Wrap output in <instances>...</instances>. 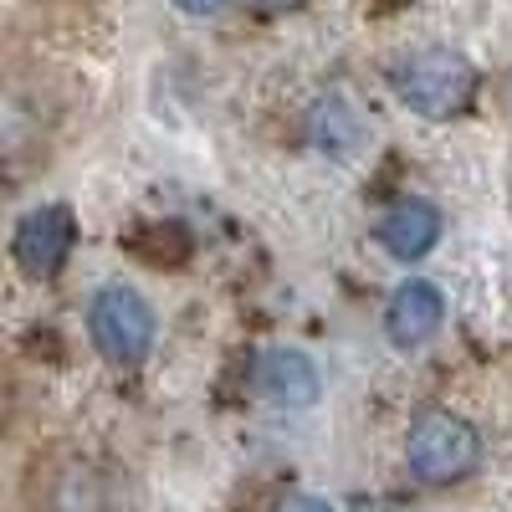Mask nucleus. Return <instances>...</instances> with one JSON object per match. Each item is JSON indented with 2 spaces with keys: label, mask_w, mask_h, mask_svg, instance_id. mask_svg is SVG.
<instances>
[{
  "label": "nucleus",
  "mask_w": 512,
  "mask_h": 512,
  "mask_svg": "<svg viewBox=\"0 0 512 512\" xmlns=\"http://www.w3.org/2000/svg\"><path fill=\"white\" fill-rule=\"evenodd\" d=\"M390 82L410 113L420 118H456L477 98V67L451 47H415L390 67Z\"/></svg>",
  "instance_id": "obj_1"
},
{
  "label": "nucleus",
  "mask_w": 512,
  "mask_h": 512,
  "mask_svg": "<svg viewBox=\"0 0 512 512\" xmlns=\"http://www.w3.org/2000/svg\"><path fill=\"white\" fill-rule=\"evenodd\" d=\"M405 456H410V472L420 482L451 487V482H461L477 466L482 441H477V431L461 415H451V410H420L415 425H410Z\"/></svg>",
  "instance_id": "obj_2"
},
{
  "label": "nucleus",
  "mask_w": 512,
  "mask_h": 512,
  "mask_svg": "<svg viewBox=\"0 0 512 512\" xmlns=\"http://www.w3.org/2000/svg\"><path fill=\"white\" fill-rule=\"evenodd\" d=\"M88 333L108 364H144L154 349V308L144 303V292L108 282L88 303Z\"/></svg>",
  "instance_id": "obj_3"
},
{
  "label": "nucleus",
  "mask_w": 512,
  "mask_h": 512,
  "mask_svg": "<svg viewBox=\"0 0 512 512\" xmlns=\"http://www.w3.org/2000/svg\"><path fill=\"white\" fill-rule=\"evenodd\" d=\"M77 246V216L67 205H36L31 216L16 226L11 236V256H16V267L36 282H47L67 267V256Z\"/></svg>",
  "instance_id": "obj_4"
},
{
  "label": "nucleus",
  "mask_w": 512,
  "mask_h": 512,
  "mask_svg": "<svg viewBox=\"0 0 512 512\" xmlns=\"http://www.w3.org/2000/svg\"><path fill=\"white\" fill-rule=\"evenodd\" d=\"M446 323V292L425 277H410L395 287L390 308H384V338H390L395 349H425L431 338L441 333Z\"/></svg>",
  "instance_id": "obj_5"
},
{
  "label": "nucleus",
  "mask_w": 512,
  "mask_h": 512,
  "mask_svg": "<svg viewBox=\"0 0 512 512\" xmlns=\"http://www.w3.org/2000/svg\"><path fill=\"white\" fill-rule=\"evenodd\" d=\"M251 379H256V390H262V400H272L282 410H308L323 390L318 364L303 349H267L262 359H256Z\"/></svg>",
  "instance_id": "obj_6"
},
{
  "label": "nucleus",
  "mask_w": 512,
  "mask_h": 512,
  "mask_svg": "<svg viewBox=\"0 0 512 512\" xmlns=\"http://www.w3.org/2000/svg\"><path fill=\"white\" fill-rule=\"evenodd\" d=\"M374 236H379V246L390 251L395 262H420V256L436 246V236H441V210L431 200H420V195H405L395 205H384Z\"/></svg>",
  "instance_id": "obj_7"
},
{
  "label": "nucleus",
  "mask_w": 512,
  "mask_h": 512,
  "mask_svg": "<svg viewBox=\"0 0 512 512\" xmlns=\"http://www.w3.org/2000/svg\"><path fill=\"white\" fill-rule=\"evenodd\" d=\"M47 134V108L26 82H0V164H16Z\"/></svg>",
  "instance_id": "obj_8"
},
{
  "label": "nucleus",
  "mask_w": 512,
  "mask_h": 512,
  "mask_svg": "<svg viewBox=\"0 0 512 512\" xmlns=\"http://www.w3.org/2000/svg\"><path fill=\"white\" fill-rule=\"evenodd\" d=\"M308 139H313V149L328 154V159H349V154L364 149L369 128H364V113H359L344 93H323V98L313 103V113H308Z\"/></svg>",
  "instance_id": "obj_9"
},
{
  "label": "nucleus",
  "mask_w": 512,
  "mask_h": 512,
  "mask_svg": "<svg viewBox=\"0 0 512 512\" xmlns=\"http://www.w3.org/2000/svg\"><path fill=\"white\" fill-rule=\"evenodd\" d=\"M277 512H333V502H328V497H313V492H297V497H287Z\"/></svg>",
  "instance_id": "obj_10"
},
{
  "label": "nucleus",
  "mask_w": 512,
  "mask_h": 512,
  "mask_svg": "<svg viewBox=\"0 0 512 512\" xmlns=\"http://www.w3.org/2000/svg\"><path fill=\"white\" fill-rule=\"evenodd\" d=\"M175 6H180L185 16H216V11L226 6V0H175Z\"/></svg>",
  "instance_id": "obj_11"
},
{
  "label": "nucleus",
  "mask_w": 512,
  "mask_h": 512,
  "mask_svg": "<svg viewBox=\"0 0 512 512\" xmlns=\"http://www.w3.org/2000/svg\"><path fill=\"white\" fill-rule=\"evenodd\" d=\"M262 6H272V11H292V6H303V0H262Z\"/></svg>",
  "instance_id": "obj_12"
}]
</instances>
